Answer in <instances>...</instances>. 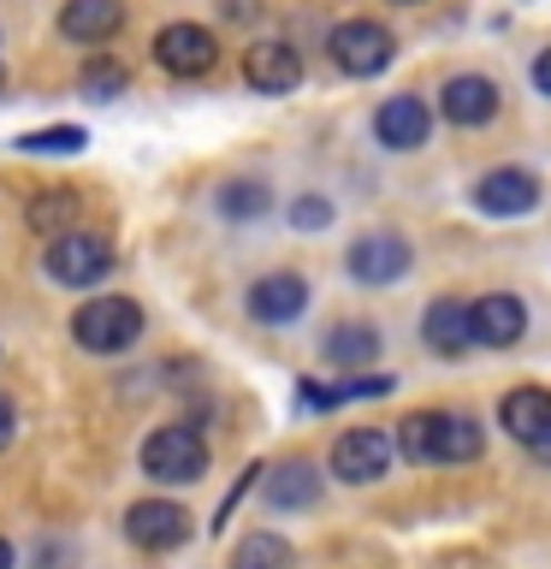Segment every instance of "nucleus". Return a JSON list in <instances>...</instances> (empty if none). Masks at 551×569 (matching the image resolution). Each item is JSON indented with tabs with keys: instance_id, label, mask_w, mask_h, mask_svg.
Here are the masks:
<instances>
[{
	"instance_id": "obj_1",
	"label": "nucleus",
	"mask_w": 551,
	"mask_h": 569,
	"mask_svg": "<svg viewBox=\"0 0 551 569\" xmlns=\"http://www.w3.org/2000/svg\"><path fill=\"white\" fill-rule=\"evenodd\" d=\"M398 451L409 462H469L487 451V427L462 409H415L398 421Z\"/></svg>"
},
{
	"instance_id": "obj_2",
	"label": "nucleus",
	"mask_w": 551,
	"mask_h": 569,
	"mask_svg": "<svg viewBox=\"0 0 551 569\" xmlns=\"http://www.w3.org/2000/svg\"><path fill=\"white\" fill-rule=\"evenodd\" d=\"M142 302L131 297H119V291H107V297H89L78 302V315H71V338H78V350L89 356H124L142 338Z\"/></svg>"
},
{
	"instance_id": "obj_3",
	"label": "nucleus",
	"mask_w": 551,
	"mask_h": 569,
	"mask_svg": "<svg viewBox=\"0 0 551 569\" xmlns=\"http://www.w3.org/2000/svg\"><path fill=\"white\" fill-rule=\"evenodd\" d=\"M137 462L149 480H160V487H196V480L208 475V439L196 433L190 421H167L142 439Z\"/></svg>"
},
{
	"instance_id": "obj_4",
	"label": "nucleus",
	"mask_w": 551,
	"mask_h": 569,
	"mask_svg": "<svg viewBox=\"0 0 551 569\" xmlns=\"http://www.w3.org/2000/svg\"><path fill=\"white\" fill-rule=\"evenodd\" d=\"M42 273L60 284V291H83V284H101L113 273V243L101 238V231H66V238H53L42 249Z\"/></svg>"
},
{
	"instance_id": "obj_5",
	"label": "nucleus",
	"mask_w": 551,
	"mask_h": 569,
	"mask_svg": "<svg viewBox=\"0 0 551 569\" xmlns=\"http://www.w3.org/2000/svg\"><path fill=\"white\" fill-rule=\"evenodd\" d=\"M332 66L344 71V78H380V71L391 66V53H398V42H391L385 24H373V18H344L332 36Z\"/></svg>"
},
{
	"instance_id": "obj_6",
	"label": "nucleus",
	"mask_w": 551,
	"mask_h": 569,
	"mask_svg": "<svg viewBox=\"0 0 551 569\" xmlns=\"http://www.w3.org/2000/svg\"><path fill=\"white\" fill-rule=\"evenodd\" d=\"M124 540L137 551H178L190 540V510L172 505V498H137L124 510Z\"/></svg>"
},
{
	"instance_id": "obj_7",
	"label": "nucleus",
	"mask_w": 551,
	"mask_h": 569,
	"mask_svg": "<svg viewBox=\"0 0 551 569\" xmlns=\"http://www.w3.org/2000/svg\"><path fill=\"white\" fill-rule=\"evenodd\" d=\"M391 469V433L380 427H350V433L332 439V475L350 480V487H373Z\"/></svg>"
},
{
	"instance_id": "obj_8",
	"label": "nucleus",
	"mask_w": 551,
	"mask_h": 569,
	"mask_svg": "<svg viewBox=\"0 0 551 569\" xmlns=\"http://www.w3.org/2000/svg\"><path fill=\"white\" fill-rule=\"evenodd\" d=\"M154 66L172 71V78H202V71L220 66V42L202 24H167L154 36Z\"/></svg>"
},
{
	"instance_id": "obj_9",
	"label": "nucleus",
	"mask_w": 551,
	"mask_h": 569,
	"mask_svg": "<svg viewBox=\"0 0 551 569\" xmlns=\"http://www.w3.org/2000/svg\"><path fill=\"white\" fill-rule=\"evenodd\" d=\"M409 261L415 256H409V243L398 238V231H362V238L350 243V256H344L355 284H391V279L409 273Z\"/></svg>"
},
{
	"instance_id": "obj_10",
	"label": "nucleus",
	"mask_w": 551,
	"mask_h": 569,
	"mask_svg": "<svg viewBox=\"0 0 551 569\" xmlns=\"http://www.w3.org/2000/svg\"><path fill=\"white\" fill-rule=\"evenodd\" d=\"M474 208L480 213H498V220H515V213H533L540 208V178L522 172V167H498L474 184Z\"/></svg>"
},
{
	"instance_id": "obj_11",
	"label": "nucleus",
	"mask_w": 551,
	"mask_h": 569,
	"mask_svg": "<svg viewBox=\"0 0 551 569\" xmlns=\"http://www.w3.org/2000/svg\"><path fill=\"white\" fill-rule=\"evenodd\" d=\"M243 83L256 96H291L302 83V53L291 42H256L243 53Z\"/></svg>"
},
{
	"instance_id": "obj_12",
	"label": "nucleus",
	"mask_w": 551,
	"mask_h": 569,
	"mask_svg": "<svg viewBox=\"0 0 551 569\" xmlns=\"http://www.w3.org/2000/svg\"><path fill=\"white\" fill-rule=\"evenodd\" d=\"M469 332H474V345H487V350H510L515 338L528 332V309H522V297L492 291V297L469 302Z\"/></svg>"
},
{
	"instance_id": "obj_13",
	"label": "nucleus",
	"mask_w": 551,
	"mask_h": 569,
	"mask_svg": "<svg viewBox=\"0 0 551 569\" xmlns=\"http://www.w3.org/2000/svg\"><path fill=\"white\" fill-rule=\"evenodd\" d=\"M427 131H433V113H427L421 96H391V101L373 107V137H380L385 149L409 154V149L427 142Z\"/></svg>"
},
{
	"instance_id": "obj_14",
	"label": "nucleus",
	"mask_w": 551,
	"mask_h": 569,
	"mask_svg": "<svg viewBox=\"0 0 551 569\" xmlns=\"http://www.w3.org/2000/svg\"><path fill=\"white\" fill-rule=\"evenodd\" d=\"M498 107H504V96H498V83L480 78V71H462V78H451L439 89V113L451 124H492Z\"/></svg>"
},
{
	"instance_id": "obj_15",
	"label": "nucleus",
	"mask_w": 551,
	"mask_h": 569,
	"mask_svg": "<svg viewBox=\"0 0 551 569\" xmlns=\"http://www.w3.org/2000/svg\"><path fill=\"white\" fill-rule=\"evenodd\" d=\"M124 30V0H66L60 7V36L78 48H101Z\"/></svg>"
},
{
	"instance_id": "obj_16",
	"label": "nucleus",
	"mask_w": 551,
	"mask_h": 569,
	"mask_svg": "<svg viewBox=\"0 0 551 569\" xmlns=\"http://www.w3.org/2000/svg\"><path fill=\"white\" fill-rule=\"evenodd\" d=\"M498 427H504L510 439H522V445H540L551 439V391H540V386H515V391H504V403H498Z\"/></svg>"
},
{
	"instance_id": "obj_17",
	"label": "nucleus",
	"mask_w": 551,
	"mask_h": 569,
	"mask_svg": "<svg viewBox=\"0 0 551 569\" xmlns=\"http://www.w3.org/2000/svg\"><path fill=\"white\" fill-rule=\"evenodd\" d=\"M309 309V279L302 273H267L249 284V315L261 320V327H284V320H297Z\"/></svg>"
},
{
	"instance_id": "obj_18",
	"label": "nucleus",
	"mask_w": 551,
	"mask_h": 569,
	"mask_svg": "<svg viewBox=\"0 0 551 569\" xmlns=\"http://www.w3.org/2000/svg\"><path fill=\"white\" fill-rule=\"evenodd\" d=\"M261 498L273 510H314L320 505V469H314V462H302V457L273 462L267 480H261Z\"/></svg>"
},
{
	"instance_id": "obj_19",
	"label": "nucleus",
	"mask_w": 551,
	"mask_h": 569,
	"mask_svg": "<svg viewBox=\"0 0 551 569\" xmlns=\"http://www.w3.org/2000/svg\"><path fill=\"white\" fill-rule=\"evenodd\" d=\"M78 213H83V196L71 184H53V190H36L30 208H24V226L36 238H66V231H78Z\"/></svg>"
},
{
	"instance_id": "obj_20",
	"label": "nucleus",
	"mask_w": 551,
	"mask_h": 569,
	"mask_svg": "<svg viewBox=\"0 0 551 569\" xmlns=\"http://www.w3.org/2000/svg\"><path fill=\"white\" fill-rule=\"evenodd\" d=\"M421 338H427V350H439V356H462V350L474 345V332H469V302H457V297L427 302Z\"/></svg>"
},
{
	"instance_id": "obj_21",
	"label": "nucleus",
	"mask_w": 551,
	"mask_h": 569,
	"mask_svg": "<svg viewBox=\"0 0 551 569\" xmlns=\"http://www.w3.org/2000/svg\"><path fill=\"white\" fill-rule=\"evenodd\" d=\"M320 350H327L332 368H368L373 356H380V332L362 327V320H350V327H332Z\"/></svg>"
},
{
	"instance_id": "obj_22",
	"label": "nucleus",
	"mask_w": 551,
	"mask_h": 569,
	"mask_svg": "<svg viewBox=\"0 0 551 569\" xmlns=\"http://www.w3.org/2000/svg\"><path fill=\"white\" fill-rule=\"evenodd\" d=\"M231 569H291V540H279V533H243L238 546H231Z\"/></svg>"
},
{
	"instance_id": "obj_23",
	"label": "nucleus",
	"mask_w": 551,
	"mask_h": 569,
	"mask_svg": "<svg viewBox=\"0 0 551 569\" xmlns=\"http://www.w3.org/2000/svg\"><path fill=\"white\" fill-rule=\"evenodd\" d=\"M267 208H273V196H267V184H256V178H231V184H220V213L226 220H261Z\"/></svg>"
},
{
	"instance_id": "obj_24",
	"label": "nucleus",
	"mask_w": 551,
	"mask_h": 569,
	"mask_svg": "<svg viewBox=\"0 0 551 569\" xmlns=\"http://www.w3.org/2000/svg\"><path fill=\"white\" fill-rule=\"evenodd\" d=\"M18 149H24V154H83L89 131H83V124H42V131L18 137Z\"/></svg>"
},
{
	"instance_id": "obj_25",
	"label": "nucleus",
	"mask_w": 551,
	"mask_h": 569,
	"mask_svg": "<svg viewBox=\"0 0 551 569\" xmlns=\"http://www.w3.org/2000/svg\"><path fill=\"white\" fill-rule=\"evenodd\" d=\"M124 83H131V71H124L119 60H89V66H83V89H89L96 101L124 96Z\"/></svg>"
},
{
	"instance_id": "obj_26",
	"label": "nucleus",
	"mask_w": 551,
	"mask_h": 569,
	"mask_svg": "<svg viewBox=\"0 0 551 569\" xmlns=\"http://www.w3.org/2000/svg\"><path fill=\"white\" fill-rule=\"evenodd\" d=\"M291 226L297 231H327L332 226V202H327V196H297V202H291Z\"/></svg>"
},
{
	"instance_id": "obj_27",
	"label": "nucleus",
	"mask_w": 551,
	"mask_h": 569,
	"mask_svg": "<svg viewBox=\"0 0 551 569\" xmlns=\"http://www.w3.org/2000/svg\"><path fill=\"white\" fill-rule=\"evenodd\" d=\"M533 89H540V96H551V48L533 60Z\"/></svg>"
},
{
	"instance_id": "obj_28",
	"label": "nucleus",
	"mask_w": 551,
	"mask_h": 569,
	"mask_svg": "<svg viewBox=\"0 0 551 569\" xmlns=\"http://www.w3.org/2000/svg\"><path fill=\"white\" fill-rule=\"evenodd\" d=\"M12 427H18V416H12V403L0 398V451H7V445H12Z\"/></svg>"
},
{
	"instance_id": "obj_29",
	"label": "nucleus",
	"mask_w": 551,
	"mask_h": 569,
	"mask_svg": "<svg viewBox=\"0 0 551 569\" xmlns=\"http://www.w3.org/2000/svg\"><path fill=\"white\" fill-rule=\"evenodd\" d=\"M256 7H261V0H220L226 18H256Z\"/></svg>"
},
{
	"instance_id": "obj_30",
	"label": "nucleus",
	"mask_w": 551,
	"mask_h": 569,
	"mask_svg": "<svg viewBox=\"0 0 551 569\" xmlns=\"http://www.w3.org/2000/svg\"><path fill=\"white\" fill-rule=\"evenodd\" d=\"M0 569H12V546L7 540H0Z\"/></svg>"
},
{
	"instance_id": "obj_31",
	"label": "nucleus",
	"mask_w": 551,
	"mask_h": 569,
	"mask_svg": "<svg viewBox=\"0 0 551 569\" xmlns=\"http://www.w3.org/2000/svg\"><path fill=\"white\" fill-rule=\"evenodd\" d=\"M533 457H545V462H551V439H545V445H540V451H533Z\"/></svg>"
},
{
	"instance_id": "obj_32",
	"label": "nucleus",
	"mask_w": 551,
	"mask_h": 569,
	"mask_svg": "<svg viewBox=\"0 0 551 569\" xmlns=\"http://www.w3.org/2000/svg\"><path fill=\"white\" fill-rule=\"evenodd\" d=\"M398 7H421V0H398Z\"/></svg>"
},
{
	"instance_id": "obj_33",
	"label": "nucleus",
	"mask_w": 551,
	"mask_h": 569,
	"mask_svg": "<svg viewBox=\"0 0 551 569\" xmlns=\"http://www.w3.org/2000/svg\"><path fill=\"white\" fill-rule=\"evenodd\" d=\"M0 83H7V71H0Z\"/></svg>"
}]
</instances>
